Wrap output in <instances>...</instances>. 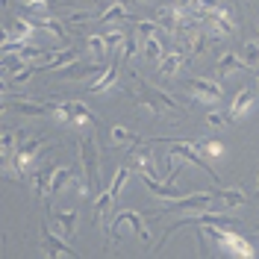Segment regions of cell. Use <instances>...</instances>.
Wrapping results in <instances>:
<instances>
[{
	"instance_id": "30",
	"label": "cell",
	"mask_w": 259,
	"mask_h": 259,
	"mask_svg": "<svg viewBox=\"0 0 259 259\" xmlns=\"http://www.w3.org/2000/svg\"><path fill=\"white\" fill-rule=\"evenodd\" d=\"M242 56H244V62L250 65L253 71H259V41L256 38H250V41H244L242 45Z\"/></svg>"
},
{
	"instance_id": "6",
	"label": "cell",
	"mask_w": 259,
	"mask_h": 259,
	"mask_svg": "<svg viewBox=\"0 0 259 259\" xmlns=\"http://www.w3.org/2000/svg\"><path fill=\"white\" fill-rule=\"evenodd\" d=\"M203 21L209 24V38H230V35L236 32V21H233V15L227 12L224 6L215 9V12H209Z\"/></svg>"
},
{
	"instance_id": "27",
	"label": "cell",
	"mask_w": 259,
	"mask_h": 259,
	"mask_svg": "<svg viewBox=\"0 0 259 259\" xmlns=\"http://www.w3.org/2000/svg\"><path fill=\"white\" fill-rule=\"evenodd\" d=\"M142 48H145V56L150 62H159L162 56H165V45H162L159 35H153V38H145L142 41Z\"/></svg>"
},
{
	"instance_id": "4",
	"label": "cell",
	"mask_w": 259,
	"mask_h": 259,
	"mask_svg": "<svg viewBox=\"0 0 259 259\" xmlns=\"http://www.w3.org/2000/svg\"><path fill=\"white\" fill-rule=\"evenodd\" d=\"M218 197V192H194V194H183L180 200H174V203H168L165 206V215L168 212H206L212 209V200Z\"/></svg>"
},
{
	"instance_id": "20",
	"label": "cell",
	"mask_w": 259,
	"mask_h": 259,
	"mask_svg": "<svg viewBox=\"0 0 259 259\" xmlns=\"http://www.w3.org/2000/svg\"><path fill=\"white\" fill-rule=\"evenodd\" d=\"M130 177H133V165L130 162H124L118 171H115V177H112V183H109V192L115 194V200L121 197V192L127 189V183H130Z\"/></svg>"
},
{
	"instance_id": "7",
	"label": "cell",
	"mask_w": 259,
	"mask_h": 259,
	"mask_svg": "<svg viewBox=\"0 0 259 259\" xmlns=\"http://www.w3.org/2000/svg\"><path fill=\"white\" fill-rule=\"evenodd\" d=\"M41 253H48V259H59V256H71L77 259V250L68 244V239H62L59 233H50L45 227V242H41Z\"/></svg>"
},
{
	"instance_id": "33",
	"label": "cell",
	"mask_w": 259,
	"mask_h": 259,
	"mask_svg": "<svg viewBox=\"0 0 259 259\" xmlns=\"http://www.w3.org/2000/svg\"><path fill=\"white\" fill-rule=\"evenodd\" d=\"M206 127L209 130H227L230 127V118L224 112H218V109H209L206 112Z\"/></svg>"
},
{
	"instance_id": "32",
	"label": "cell",
	"mask_w": 259,
	"mask_h": 259,
	"mask_svg": "<svg viewBox=\"0 0 259 259\" xmlns=\"http://www.w3.org/2000/svg\"><path fill=\"white\" fill-rule=\"evenodd\" d=\"M159 24H156V21H142V18H139V21H136V32H139V35H142V41H145V38H153V35H159Z\"/></svg>"
},
{
	"instance_id": "12",
	"label": "cell",
	"mask_w": 259,
	"mask_h": 259,
	"mask_svg": "<svg viewBox=\"0 0 259 259\" xmlns=\"http://www.w3.org/2000/svg\"><path fill=\"white\" fill-rule=\"evenodd\" d=\"M115 82H118V59H115V62H109L95 77V80L89 82V92H92V95H103V92H109V89H112Z\"/></svg>"
},
{
	"instance_id": "3",
	"label": "cell",
	"mask_w": 259,
	"mask_h": 259,
	"mask_svg": "<svg viewBox=\"0 0 259 259\" xmlns=\"http://www.w3.org/2000/svg\"><path fill=\"white\" fill-rule=\"evenodd\" d=\"M121 227H133V233L139 236V242H147V239H150V230L145 227L142 215H139V212H133V209H121V212H115L112 224H109V239H118Z\"/></svg>"
},
{
	"instance_id": "24",
	"label": "cell",
	"mask_w": 259,
	"mask_h": 259,
	"mask_svg": "<svg viewBox=\"0 0 259 259\" xmlns=\"http://www.w3.org/2000/svg\"><path fill=\"white\" fill-rule=\"evenodd\" d=\"M109 139H112V145L115 147H121V145H133V142H142L136 133L130 127H121V124H115L112 130H109Z\"/></svg>"
},
{
	"instance_id": "17",
	"label": "cell",
	"mask_w": 259,
	"mask_h": 259,
	"mask_svg": "<svg viewBox=\"0 0 259 259\" xmlns=\"http://www.w3.org/2000/svg\"><path fill=\"white\" fill-rule=\"evenodd\" d=\"M71 177H74V168H68V165H56V168H53V174H50V186H48V203L62 186L71 183Z\"/></svg>"
},
{
	"instance_id": "41",
	"label": "cell",
	"mask_w": 259,
	"mask_h": 259,
	"mask_svg": "<svg viewBox=\"0 0 259 259\" xmlns=\"http://www.w3.org/2000/svg\"><path fill=\"white\" fill-rule=\"evenodd\" d=\"M256 41H259V30H256Z\"/></svg>"
},
{
	"instance_id": "5",
	"label": "cell",
	"mask_w": 259,
	"mask_h": 259,
	"mask_svg": "<svg viewBox=\"0 0 259 259\" xmlns=\"http://www.w3.org/2000/svg\"><path fill=\"white\" fill-rule=\"evenodd\" d=\"M80 165H82V177L89 180V186L97 192L100 189V168H97V150L89 136L80 139Z\"/></svg>"
},
{
	"instance_id": "28",
	"label": "cell",
	"mask_w": 259,
	"mask_h": 259,
	"mask_svg": "<svg viewBox=\"0 0 259 259\" xmlns=\"http://www.w3.org/2000/svg\"><path fill=\"white\" fill-rule=\"evenodd\" d=\"M50 174H53V168H41V171H35V174H32V192L38 194V197H45V194H48Z\"/></svg>"
},
{
	"instance_id": "36",
	"label": "cell",
	"mask_w": 259,
	"mask_h": 259,
	"mask_svg": "<svg viewBox=\"0 0 259 259\" xmlns=\"http://www.w3.org/2000/svg\"><path fill=\"white\" fill-rule=\"evenodd\" d=\"M82 21H97L95 12H71L65 15V24H82Z\"/></svg>"
},
{
	"instance_id": "1",
	"label": "cell",
	"mask_w": 259,
	"mask_h": 259,
	"mask_svg": "<svg viewBox=\"0 0 259 259\" xmlns=\"http://www.w3.org/2000/svg\"><path fill=\"white\" fill-rule=\"evenodd\" d=\"M168 153L180 156V159L189 162V165H197L200 171H206V174L212 177V183H218V186H221V177L215 174V168H212V165H206L203 153H200V147L194 145V142H189V139H171V150H168Z\"/></svg>"
},
{
	"instance_id": "11",
	"label": "cell",
	"mask_w": 259,
	"mask_h": 259,
	"mask_svg": "<svg viewBox=\"0 0 259 259\" xmlns=\"http://www.w3.org/2000/svg\"><path fill=\"white\" fill-rule=\"evenodd\" d=\"M253 106H256V95H253V89H250V85H244L242 92L233 97V103H230V118L242 121L244 115H250Z\"/></svg>"
},
{
	"instance_id": "23",
	"label": "cell",
	"mask_w": 259,
	"mask_h": 259,
	"mask_svg": "<svg viewBox=\"0 0 259 259\" xmlns=\"http://www.w3.org/2000/svg\"><path fill=\"white\" fill-rule=\"evenodd\" d=\"M218 192V197L227 203V209H236V206H244L247 203V197H244V192L236 186V189H215Z\"/></svg>"
},
{
	"instance_id": "25",
	"label": "cell",
	"mask_w": 259,
	"mask_h": 259,
	"mask_svg": "<svg viewBox=\"0 0 259 259\" xmlns=\"http://www.w3.org/2000/svg\"><path fill=\"white\" fill-rule=\"evenodd\" d=\"M112 203H115V194L106 189V192H100L95 197V221H103L106 218V212H112Z\"/></svg>"
},
{
	"instance_id": "29",
	"label": "cell",
	"mask_w": 259,
	"mask_h": 259,
	"mask_svg": "<svg viewBox=\"0 0 259 259\" xmlns=\"http://www.w3.org/2000/svg\"><path fill=\"white\" fill-rule=\"evenodd\" d=\"M194 145L200 147V153L203 156H212V159H218V156H224V145L221 142H215V139H194Z\"/></svg>"
},
{
	"instance_id": "34",
	"label": "cell",
	"mask_w": 259,
	"mask_h": 259,
	"mask_svg": "<svg viewBox=\"0 0 259 259\" xmlns=\"http://www.w3.org/2000/svg\"><path fill=\"white\" fill-rule=\"evenodd\" d=\"M194 9H197V18L203 21V18L215 12V9H221V0H194Z\"/></svg>"
},
{
	"instance_id": "37",
	"label": "cell",
	"mask_w": 259,
	"mask_h": 259,
	"mask_svg": "<svg viewBox=\"0 0 259 259\" xmlns=\"http://www.w3.org/2000/svg\"><path fill=\"white\" fill-rule=\"evenodd\" d=\"M24 3V9H30V12H48V0H21Z\"/></svg>"
},
{
	"instance_id": "40",
	"label": "cell",
	"mask_w": 259,
	"mask_h": 259,
	"mask_svg": "<svg viewBox=\"0 0 259 259\" xmlns=\"http://www.w3.org/2000/svg\"><path fill=\"white\" fill-rule=\"evenodd\" d=\"M256 194H259V177H256Z\"/></svg>"
},
{
	"instance_id": "15",
	"label": "cell",
	"mask_w": 259,
	"mask_h": 259,
	"mask_svg": "<svg viewBox=\"0 0 259 259\" xmlns=\"http://www.w3.org/2000/svg\"><path fill=\"white\" fill-rule=\"evenodd\" d=\"M130 165H133L139 174H142V171H147V174H156V168H153V153H150V147H147V145H136V147H133Z\"/></svg>"
},
{
	"instance_id": "2",
	"label": "cell",
	"mask_w": 259,
	"mask_h": 259,
	"mask_svg": "<svg viewBox=\"0 0 259 259\" xmlns=\"http://www.w3.org/2000/svg\"><path fill=\"white\" fill-rule=\"evenodd\" d=\"M186 92L197 103L215 106L221 100V95H224V85H221V80H212V77H192V80H186Z\"/></svg>"
},
{
	"instance_id": "21",
	"label": "cell",
	"mask_w": 259,
	"mask_h": 259,
	"mask_svg": "<svg viewBox=\"0 0 259 259\" xmlns=\"http://www.w3.org/2000/svg\"><path fill=\"white\" fill-rule=\"evenodd\" d=\"M18 133H12V130H3V136H0V147H3V165H12V159H15L18 153Z\"/></svg>"
},
{
	"instance_id": "13",
	"label": "cell",
	"mask_w": 259,
	"mask_h": 259,
	"mask_svg": "<svg viewBox=\"0 0 259 259\" xmlns=\"http://www.w3.org/2000/svg\"><path fill=\"white\" fill-rule=\"evenodd\" d=\"M77 56H80V53L74 48H59L50 59H45V65H35V68H38V71H62V68L77 62Z\"/></svg>"
},
{
	"instance_id": "19",
	"label": "cell",
	"mask_w": 259,
	"mask_h": 259,
	"mask_svg": "<svg viewBox=\"0 0 259 259\" xmlns=\"http://www.w3.org/2000/svg\"><path fill=\"white\" fill-rule=\"evenodd\" d=\"M124 18H130V6L121 3V0H115V3H109L106 12L97 15V24H112V21H124Z\"/></svg>"
},
{
	"instance_id": "22",
	"label": "cell",
	"mask_w": 259,
	"mask_h": 259,
	"mask_svg": "<svg viewBox=\"0 0 259 259\" xmlns=\"http://www.w3.org/2000/svg\"><path fill=\"white\" fill-rule=\"evenodd\" d=\"M50 118H53L56 124H62V127H71V121H74V106H71V100H65V103H53Z\"/></svg>"
},
{
	"instance_id": "10",
	"label": "cell",
	"mask_w": 259,
	"mask_h": 259,
	"mask_svg": "<svg viewBox=\"0 0 259 259\" xmlns=\"http://www.w3.org/2000/svg\"><path fill=\"white\" fill-rule=\"evenodd\" d=\"M9 109H15L18 115H24V118H41V115H50L53 109V103H32V100H6L3 103V112H9Z\"/></svg>"
},
{
	"instance_id": "18",
	"label": "cell",
	"mask_w": 259,
	"mask_h": 259,
	"mask_svg": "<svg viewBox=\"0 0 259 259\" xmlns=\"http://www.w3.org/2000/svg\"><path fill=\"white\" fill-rule=\"evenodd\" d=\"M100 71H103V68H100L97 59H95V62H89V65H77V62H74V65H68V68H65L62 77H65V80H82V77H92V74L97 77Z\"/></svg>"
},
{
	"instance_id": "39",
	"label": "cell",
	"mask_w": 259,
	"mask_h": 259,
	"mask_svg": "<svg viewBox=\"0 0 259 259\" xmlns=\"http://www.w3.org/2000/svg\"><path fill=\"white\" fill-rule=\"evenodd\" d=\"M121 3H127V6H130V3H136V0H121Z\"/></svg>"
},
{
	"instance_id": "9",
	"label": "cell",
	"mask_w": 259,
	"mask_h": 259,
	"mask_svg": "<svg viewBox=\"0 0 259 259\" xmlns=\"http://www.w3.org/2000/svg\"><path fill=\"white\" fill-rule=\"evenodd\" d=\"M53 224H56V233L62 236V239H74L77 236V224H80V215H77V209H59L53 212Z\"/></svg>"
},
{
	"instance_id": "35",
	"label": "cell",
	"mask_w": 259,
	"mask_h": 259,
	"mask_svg": "<svg viewBox=\"0 0 259 259\" xmlns=\"http://www.w3.org/2000/svg\"><path fill=\"white\" fill-rule=\"evenodd\" d=\"M139 32L136 35H127V41H124V50H121V62H130L133 56H136V50H139Z\"/></svg>"
},
{
	"instance_id": "38",
	"label": "cell",
	"mask_w": 259,
	"mask_h": 259,
	"mask_svg": "<svg viewBox=\"0 0 259 259\" xmlns=\"http://www.w3.org/2000/svg\"><path fill=\"white\" fill-rule=\"evenodd\" d=\"M177 6H183V9H189V6H194V0H174Z\"/></svg>"
},
{
	"instance_id": "14",
	"label": "cell",
	"mask_w": 259,
	"mask_h": 259,
	"mask_svg": "<svg viewBox=\"0 0 259 259\" xmlns=\"http://www.w3.org/2000/svg\"><path fill=\"white\" fill-rule=\"evenodd\" d=\"M186 59H189V53H186V50H180V48L165 50V56L159 59V74H162V77H174L180 68L186 65Z\"/></svg>"
},
{
	"instance_id": "42",
	"label": "cell",
	"mask_w": 259,
	"mask_h": 259,
	"mask_svg": "<svg viewBox=\"0 0 259 259\" xmlns=\"http://www.w3.org/2000/svg\"><path fill=\"white\" fill-rule=\"evenodd\" d=\"M139 3H147V0H139Z\"/></svg>"
},
{
	"instance_id": "16",
	"label": "cell",
	"mask_w": 259,
	"mask_h": 259,
	"mask_svg": "<svg viewBox=\"0 0 259 259\" xmlns=\"http://www.w3.org/2000/svg\"><path fill=\"white\" fill-rule=\"evenodd\" d=\"M142 92H150V95L156 97V100H159V103H162V106H165L171 115H183V112H186V109H183V106H180V103H177L171 95H168V92H162V89H156V85H150V82H145V80H142Z\"/></svg>"
},
{
	"instance_id": "26",
	"label": "cell",
	"mask_w": 259,
	"mask_h": 259,
	"mask_svg": "<svg viewBox=\"0 0 259 259\" xmlns=\"http://www.w3.org/2000/svg\"><path fill=\"white\" fill-rule=\"evenodd\" d=\"M85 48H89V53L95 56L97 62L109 53V45H106V35H100V32H95V35H89L85 38Z\"/></svg>"
},
{
	"instance_id": "31",
	"label": "cell",
	"mask_w": 259,
	"mask_h": 259,
	"mask_svg": "<svg viewBox=\"0 0 259 259\" xmlns=\"http://www.w3.org/2000/svg\"><path fill=\"white\" fill-rule=\"evenodd\" d=\"M103 35H106V45H109V50L124 48V41H127V32H124V27H109Z\"/></svg>"
},
{
	"instance_id": "8",
	"label": "cell",
	"mask_w": 259,
	"mask_h": 259,
	"mask_svg": "<svg viewBox=\"0 0 259 259\" xmlns=\"http://www.w3.org/2000/svg\"><path fill=\"white\" fill-rule=\"evenodd\" d=\"M218 77H227V74H233V71H253L250 65L244 62V56H239L236 50H227V53H221L218 59H215V68H212Z\"/></svg>"
}]
</instances>
